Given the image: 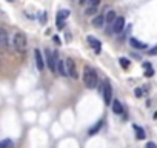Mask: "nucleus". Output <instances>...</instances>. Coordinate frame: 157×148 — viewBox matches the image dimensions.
Returning a JSON list of instances; mask_svg holds the SVG:
<instances>
[{
  "mask_svg": "<svg viewBox=\"0 0 157 148\" xmlns=\"http://www.w3.org/2000/svg\"><path fill=\"white\" fill-rule=\"evenodd\" d=\"M83 84L90 90H94L97 87V72L90 66H86L83 69Z\"/></svg>",
  "mask_w": 157,
  "mask_h": 148,
  "instance_id": "f257e3e1",
  "label": "nucleus"
},
{
  "mask_svg": "<svg viewBox=\"0 0 157 148\" xmlns=\"http://www.w3.org/2000/svg\"><path fill=\"white\" fill-rule=\"evenodd\" d=\"M134 93H136V96H137V97H140V96H142V94H143V91H142V90H140V88H137V90H136V91H134Z\"/></svg>",
  "mask_w": 157,
  "mask_h": 148,
  "instance_id": "393cba45",
  "label": "nucleus"
},
{
  "mask_svg": "<svg viewBox=\"0 0 157 148\" xmlns=\"http://www.w3.org/2000/svg\"><path fill=\"white\" fill-rule=\"evenodd\" d=\"M129 43H131V46H134L137 49H145L146 48V43H142V42L136 40V39H129Z\"/></svg>",
  "mask_w": 157,
  "mask_h": 148,
  "instance_id": "9b49d317",
  "label": "nucleus"
},
{
  "mask_svg": "<svg viewBox=\"0 0 157 148\" xmlns=\"http://www.w3.org/2000/svg\"><path fill=\"white\" fill-rule=\"evenodd\" d=\"M13 146H14V143L10 139H5V140L0 142V148H13Z\"/></svg>",
  "mask_w": 157,
  "mask_h": 148,
  "instance_id": "2eb2a0df",
  "label": "nucleus"
},
{
  "mask_svg": "<svg viewBox=\"0 0 157 148\" xmlns=\"http://www.w3.org/2000/svg\"><path fill=\"white\" fill-rule=\"evenodd\" d=\"M85 2H86V0H80V5H83Z\"/></svg>",
  "mask_w": 157,
  "mask_h": 148,
  "instance_id": "a878e982",
  "label": "nucleus"
},
{
  "mask_svg": "<svg viewBox=\"0 0 157 148\" xmlns=\"http://www.w3.org/2000/svg\"><path fill=\"white\" fill-rule=\"evenodd\" d=\"M116 19H117L116 13H114V11H109V13L106 14V17H105V22H108V25H113Z\"/></svg>",
  "mask_w": 157,
  "mask_h": 148,
  "instance_id": "ddd939ff",
  "label": "nucleus"
},
{
  "mask_svg": "<svg viewBox=\"0 0 157 148\" xmlns=\"http://www.w3.org/2000/svg\"><path fill=\"white\" fill-rule=\"evenodd\" d=\"M145 69H146V72H145V76H146V77H151L152 74H154V71H152L151 66H149V68H145Z\"/></svg>",
  "mask_w": 157,
  "mask_h": 148,
  "instance_id": "aec40b11",
  "label": "nucleus"
},
{
  "mask_svg": "<svg viewBox=\"0 0 157 148\" xmlns=\"http://www.w3.org/2000/svg\"><path fill=\"white\" fill-rule=\"evenodd\" d=\"M123 28H125V19L123 17H117L114 20V23H113V33L119 34V33L123 31Z\"/></svg>",
  "mask_w": 157,
  "mask_h": 148,
  "instance_id": "423d86ee",
  "label": "nucleus"
},
{
  "mask_svg": "<svg viewBox=\"0 0 157 148\" xmlns=\"http://www.w3.org/2000/svg\"><path fill=\"white\" fill-rule=\"evenodd\" d=\"M65 65H66V74L69 77H74V79H77V69H75V65H74V62H72V59H66L65 60Z\"/></svg>",
  "mask_w": 157,
  "mask_h": 148,
  "instance_id": "7ed1b4c3",
  "label": "nucleus"
},
{
  "mask_svg": "<svg viewBox=\"0 0 157 148\" xmlns=\"http://www.w3.org/2000/svg\"><path fill=\"white\" fill-rule=\"evenodd\" d=\"M14 46H16V49L17 51H25V48H26V37H25V34H22V33H16V36H14Z\"/></svg>",
  "mask_w": 157,
  "mask_h": 148,
  "instance_id": "f03ea898",
  "label": "nucleus"
},
{
  "mask_svg": "<svg viewBox=\"0 0 157 148\" xmlns=\"http://www.w3.org/2000/svg\"><path fill=\"white\" fill-rule=\"evenodd\" d=\"M145 148H157V145H155V143H154V142H148V143H146V146H145Z\"/></svg>",
  "mask_w": 157,
  "mask_h": 148,
  "instance_id": "b1692460",
  "label": "nucleus"
},
{
  "mask_svg": "<svg viewBox=\"0 0 157 148\" xmlns=\"http://www.w3.org/2000/svg\"><path fill=\"white\" fill-rule=\"evenodd\" d=\"M8 2H14V0H8Z\"/></svg>",
  "mask_w": 157,
  "mask_h": 148,
  "instance_id": "bb28decb",
  "label": "nucleus"
},
{
  "mask_svg": "<svg viewBox=\"0 0 157 148\" xmlns=\"http://www.w3.org/2000/svg\"><path fill=\"white\" fill-rule=\"evenodd\" d=\"M0 43L3 46H8V36H6V31L0 28Z\"/></svg>",
  "mask_w": 157,
  "mask_h": 148,
  "instance_id": "f8f14e48",
  "label": "nucleus"
},
{
  "mask_svg": "<svg viewBox=\"0 0 157 148\" xmlns=\"http://www.w3.org/2000/svg\"><path fill=\"white\" fill-rule=\"evenodd\" d=\"M34 59H36V65H37V68L42 71V69L45 68V62H43V57H42L40 49H34Z\"/></svg>",
  "mask_w": 157,
  "mask_h": 148,
  "instance_id": "0eeeda50",
  "label": "nucleus"
},
{
  "mask_svg": "<svg viewBox=\"0 0 157 148\" xmlns=\"http://www.w3.org/2000/svg\"><path fill=\"white\" fill-rule=\"evenodd\" d=\"M148 54H151V56H157V46H154L152 49H149Z\"/></svg>",
  "mask_w": 157,
  "mask_h": 148,
  "instance_id": "5701e85b",
  "label": "nucleus"
},
{
  "mask_svg": "<svg viewBox=\"0 0 157 148\" xmlns=\"http://www.w3.org/2000/svg\"><path fill=\"white\" fill-rule=\"evenodd\" d=\"M132 128H134V131H136V136H137V139H145V131L140 128V127H137V125H132Z\"/></svg>",
  "mask_w": 157,
  "mask_h": 148,
  "instance_id": "4468645a",
  "label": "nucleus"
},
{
  "mask_svg": "<svg viewBox=\"0 0 157 148\" xmlns=\"http://www.w3.org/2000/svg\"><path fill=\"white\" fill-rule=\"evenodd\" d=\"M103 23H105V17H103V16H97V17L93 19V25H94L96 28H102Z\"/></svg>",
  "mask_w": 157,
  "mask_h": 148,
  "instance_id": "1a4fd4ad",
  "label": "nucleus"
},
{
  "mask_svg": "<svg viewBox=\"0 0 157 148\" xmlns=\"http://www.w3.org/2000/svg\"><path fill=\"white\" fill-rule=\"evenodd\" d=\"M88 5H90V6H94V8H99V5H100V0H90Z\"/></svg>",
  "mask_w": 157,
  "mask_h": 148,
  "instance_id": "6ab92c4d",
  "label": "nucleus"
},
{
  "mask_svg": "<svg viewBox=\"0 0 157 148\" xmlns=\"http://www.w3.org/2000/svg\"><path fill=\"white\" fill-rule=\"evenodd\" d=\"M97 13V8H94V6H88L86 10H85V14L86 16H94Z\"/></svg>",
  "mask_w": 157,
  "mask_h": 148,
  "instance_id": "dca6fc26",
  "label": "nucleus"
},
{
  "mask_svg": "<svg viewBox=\"0 0 157 148\" xmlns=\"http://www.w3.org/2000/svg\"><path fill=\"white\" fill-rule=\"evenodd\" d=\"M56 71L60 74V76H68V74H66V66H65V62H63V60H57V63H56Z\"/></svg>",
  "mask_w": 157,
  "mask_h": 148,
  "instance_id": "6e6552de",
  "label": "nucleus"
},
{
  "mask_svg": "<svg viewBox=\"0 0 157 148\" xmlns=\"http://www.w3.org/2000/svg\"><path fill=\"white\" fill-rule=\"evenodd\" d=\"M113 111L116 114H122L123 113V107H122V103L119 100H113Z\"/></svg>",
  "mask_w": 157,
  "mask_h": 148,
  "instance_id": "9d476101",
  "label": "nucleus"
},
{
  "mask_svg": "<svg viewBox=\"0 0 157 148\" xmlns=\"http://www.w3.org/2000/svg\"><path fill=\"white\" fill-rule=\"evenodd\" d=\"M86 40H88L90 46L96 51V54H100V51H102V43H100V40H97L94 36H88Z\"/></svg>",
  "mask_w": 157,
  "mask_h": 148,
  "instance_id": "20e7f679",
  "label": "nucleus"
},
{
  "mask_svg": "<svg viewBox=\"0 0 157 148\" xmlns=\"http://www.w3.org/2000/svg\"><path fill=\"white\" fill-rule=\"evenodd\" d=\"M100 127H102V122H97V123H96V127L90 130V134H96V133L100 130Z\"/></svg>",
  "mask_w": 157,
  "mask_h": 148,
  "instance_id": "f3484780",
  "label": "nucleus"
},
{
  "mask_svg": "<svg viewBox=\"0 0 157 148\" xmlns=\"http://www.w3.org/2000/svg\"><path fill=\"white\" fill-rule=\"evenodd\" d=\"M63 26H65L63 20H60V16H57V28H59V29H62Z\"/></svg>",
  "mask_w": 157,
  "mask_h": 148,
  "instance_id": "412c9836",
  "label": "nucleus"
},
{
  "mask_svg": "<svg viewBox=\"0 0 157 148\" xmlns=\"http://www.w3.org/2000/svg\"><path fill=\"white\" fill-rule=\"evenodd\" d=\"M119 62H120V65H122V68H125V69H126V68L129 66V60H128V59H123V57H122V59H120Z\"/></svg>",
  "mask_w": 157,
  "mask_h": 148,
  "instance_id": "a211bd4d",
  "label": "nucleus"
},
{
  "mask_svg": "<svg viewBox=\"0 0 157 148\" xmlns=\"http://www.w3.org/2000/svg\"><path fill=\"white\" fill-rule=\"evenodd\" d=\"M59 16L65 19V17H68V16H69V11H66V10H63V11H60V14H59Z\"/></svg>",
  "mask_w": 157,
  "mask_h": 148,
  "instance_id": "4be33fe9",
  "label": "nucleus"
},
{
  "mask_svg": "<svg viewBox=\"0 0 157 148\" xmlns=\"http://www.w3.org/2000/svg\"><path fill=\"white\" fill-rule=\"evenodd\" d=\"M103 99H105V103H106V105H111V99H113V88H111L109 82H105V87H103Z\"/></svg>",
  "mask_w": 157,
  "mask_h": 148,
  "instance_id": "39448f33",
  "label": "nucleus"
}]
</instances>
